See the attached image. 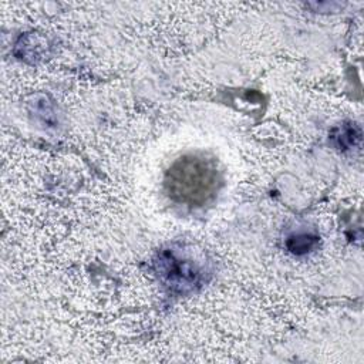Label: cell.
<instances>
[{
  "label": "cell",
  "mask_w": 364,
  "mask_h": 364,
  "mask_svg": "<svg viewBox=\"0 0 364 364\" xmlns=\"http://www.w3.org/2000/svg\"><path fill=\"white\" fill-rule=\"evenodd\" d=\"M165 186L172 199L200 205L216 189V168L212 161L203 156H182L166 171Z\"/></svg>",
  "instance_id": "6da1fadb"
},
{
  "label": "cell",
  "mask_w": 364,
  "mask_h": 364,
  "mask_svg": "<svg viewBox=\"0 0 364 364\" xmlns=\"http://www.w3.org/2000/svg\"><path fill=\"white\" fill-rule=\"evenodd\" d=\"M331 141L333 144L340 149H348L351 146H355L361 141V131L360 127L354 122H346L343 125H338L331 132Z\"/></svg>",
  "instance_id": "7a4b0ae2"
},
{
  "label": "cell",
  "mask_w": 364,
  "mask_h": 364,
  "mask_svg": "<svg viewBox=\"0 0 364 364\" xmlns=\"http://www.w3.org/2000/svg\"><path fill=\"white\" fill-rule=\"evenodd\" d=\"M317 243V237L311 236V235H297V236H291L287 242L289 249L296 253V255H301V253H307L310 252Z\"/></svg>",
  "instance_id": "3957f363"
}]
</instances>
